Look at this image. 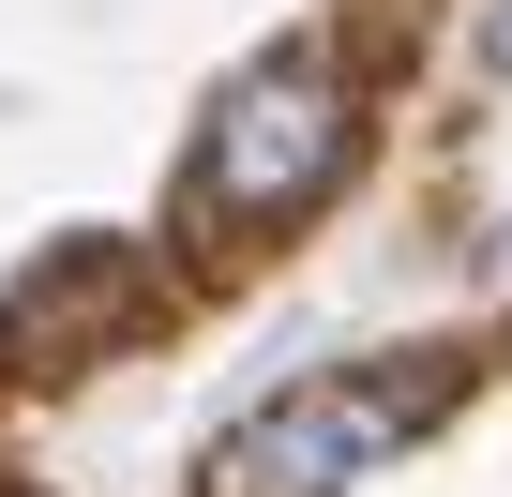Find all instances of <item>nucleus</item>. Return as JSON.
Masks as SVG:
<instances>
[{"mask_svg": "<svg viewBox=\"0 0 512 497\" xmlns=\"http://www.w3.org/2000/svg\"><path fill=\"white\" fill-rule=\"evenodd\" d=\"M362 151V91L317 61V46H272V61H241L196 121V226H302Z\"/></svg>", "mask_w": 512, "mask_h": 497, "instance_id": "1", "label": "nucleus"}, {"mask_svg": "<svg viewBox=\"0 0 512 497\" xmlns=\"http://www.w3.org/2000/svg\"><path fill=\"white\" fill-rule=\"evenodd\" d=\"M437 377H287L272 407H241L211 452V497H347L362 467H392L422 437Z\"/></svg>", "mask_w": 512, "mask_h": 497, "instance_id": "2", "label": "nucleus"}, {"mask_svg": "<svg viewBox=\"0 0 512 497\" xmlns=\"http://www.w3.org/2000/svg\"><path fill=\"white\" fill-rule=\"evenodd\" d=\"M482 61H497V76H512V0H497V16H482Z\"/></svg>", "mask_w": 512, "mask_h": 497, "instance_id": "3", "label": "nucleus"}, {"mask_svg": "<svg viewBox=\"0 0 512 497\" xmlns=\"http://www.w3.org/2000/svg\"><path fill=\"white\" fill-rule=\"evenodd\" d=\"M497 272H512V241H497Z\"/></svg>", "mask_w": 512, "mask_h": 497, "instance_id": "4", "label": "nucleus"}]
</instances>
